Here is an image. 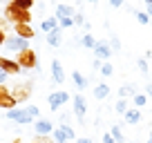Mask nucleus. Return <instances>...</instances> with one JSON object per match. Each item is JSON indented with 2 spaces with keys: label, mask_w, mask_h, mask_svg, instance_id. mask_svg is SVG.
Returning <instances> with one entry per match:
<instances>
[{
  "label": "nucleus",
  "mask_w": 152,
  "mask_h": 143,
  "mask_svg": "<svg viewBox=\"0 0 152 143\" xmlns=\"http://www.w3.org/2000/svg\"><path fill=\"white\" fill-rule=\"evenodd\" d=\"M31 83H20V85H16V87H11V98H14L16 101V103H23V101H27L29 98V94H31Z\"/></svg>",
  "instance_id": "3"
},
{
  "label": "nucleus",
  "mask_w": 152,
  "mask_h": 143,
  "mask_svg": "<svg viewBox=\"0 0 152 143\" xmlns=\"http://www.w3.org/2000/svg\"><path fill=\"white\" fill-rule=\"evenodd\" d=\"M52 136H54V141H56V143H65V141H67V134L63 132V128H56V130L52 132Z\"/></svg>",
  "instance_id": "20"
},
{
  "label": "nucleus",
  "mask_w": 152,
  "mask_h": 143,
  "mask_svg": "<svg viewBox=\"0 0 152 143\" xmlns=\"http://www.w3.org/2000/svg\"><path fill=\"white\" fill-rule=\"evenodd\" d=\"M5 16L11 20L14 25H29V20H31V14L25 9H20L16 2H9V5L5 7Z\"/></svg>",
  "instance_id": "1"
},
{
  "label": "nucleus",
  "mask_w": 152,
  "mask_h": 143,
  "mask_svg": "<svg viewBox=\"0 0 152 143\" xmlns=\"http://www.w3.org/2000/svg\"><path fill=\"white\" fill-rule=\"evenodd\" d=\"M114 110L119 112V114H125V112H128V103H125V98H119V101H116Z\"/></svg>",
  "instance_id": "22"
},
{
  "label": "nucleus",
  "mask_w": 152,
  "mask_h": 143,
  "mask_svg": "<svg viewBox=\"0 0 152 143\" xmlns=\"http://www.w3.org/2000/svg\"><path fill=\"white\" fill-rule=\"evenodd\" d=\"M74 23H76V25H83L85 20H83V16H74Z\"/></svg>",
  "instance_id": "37"
},
{
  "label": "nucleus",
  "mask_w": 152,
  "mask_h": 143,
  "mask_svg": "<svg viewBox=\"0 0 152 143\" xmlns=\"http://www.w3.org/2000/svg\"><path fill=\"white\" fill-rule=\"evenodd\" d=\"M76 143H92V141H90V139H78Z\"/></svg>",
  "instance_id": "38"
},
{
  "label": "nucleus",
  "mask_w": 152,
  "mask_h": 143,
  "mask_svg": "<svg viewBox=\"0 0 152 143\" xmlns=\"http://www.w3.org/2000/svg\"><path fill=\"white\" fill-rule=\"evenodd\" d=\"M139 119H141V112H139V110H128V112H125V121H128L130 125L139 123Z\"/></svg>",
  "instance_id": "17"
},
{
  "label": "nucleus",
  "mask_w": 152,
  "mask_h": 143,
  "mask_svg": "<svg viewBox=\"0 0 152 143\" xmlns=\"http://www.w3.org/2000/svg\"><path fill=\"white\" fill-rule=\"evenodd\" d=\"M56 16L63 20V18H74L76 14H74V9H72L69 5H58L56 7Z\"/></svg>",
  "instance_id": "14"
},
{
  "label": "nucleus",
  "mask_w": 152,
  "mask_h": 143,
  "mask_svg": "<svg viewBox=\"0 0 152 143\" xmlns=\"http://www.w3.org/2000/svg\"><path fill=\"white\" fill-rule=\"evenodd\" d=\"M5 40H7V36H5V29L0 27V45H5Z\"/></svg>",
  "instance_id": "36"
},
{
  "label": "nucleus",
  "mask_w": 152,
  "mask_h": 143,
  "mask_svg": "<svg viewBox=\"0 0 152 143\" xmlns=\"http://www.w3.org/2000/svg\"><path fill=\"white\" fill-rule=\"evenodd\" d=\"M137 20H139L141 25H148V23H150V16H148L145 11H139V14H137Z\"/></svg>",
  "instance_id": "27"
},
{
  "label": "nucleus",
  "mask_w": 152,
  "mask_h": 143,
  "mask_svg": "<svg viewBox=\"0 0 152 143\" xmlns=\"http://www.w3.org/2000/svg\"><path fill=\"white\" fill-rule=\"evenodd\" d=\"M83 45H85V47H92V49H94V47H96V40H94V36L85 34V36H83Z\"/></svg>",
  "instance_id": "25"
},
{
  "label": "nucleus",
  "mask_w": 152,
  "mask_h": 143,
  "mask_svg": "<svg viewBox=\"0 0 152 143\" xmlns=\"http://www.w3.org/2000/svg\"><path fill=\"white\" fill-rule=\"evenodd\" d=\"M101 74H103V76H110V74H114L112 65H110V63H103V65H101Z\"/></svg>",
  "instance_id": "26"
},
{
  "label": "nucleus",
  "mask_w": 152,
  "mask_h": 143,
  "mask_svg": "<svg viewBox=\"0 0 152 143\" xmlns=\"http://www.w3.org/2000/svg\"><path fill=\"white\" fill-rule=\"evenodd\" d=\"M16 61H18V65L23 67V69H34V67L38 65V61H36V54H34V49H25V52H20Z\"/></svg>",
  "instance_id": "4"
},
{
  "label": "nucleus",
  "mask_w": 152,
  "mask_h": 143,
  "mask_svg": "<svg viewBox=\"0 0 152 143\" xmlns=\"http://www.w3.org/2000/svg\"><path fill=\"white\" fill-rule=\"evenodd\" d=\"M125 96H137V92H134V85H121L119 90V98H125Z\"/></svg>",
  "instance_id": "18"
},
{
  "label": "nucleus",
  "mask_w": 152,
  "mask_h": 143,
  "mask_svg": "<svg viewBox=\"0 0 152 143\" xmlns=\"http://www.w3.org/2000/svg\"><path fill=\"white\" fill-rule=\"evenodd\" d=\"M103 143H114V136L112 134H103Z\"/></svg>",
  "instance_id": "34"
},
{
  "label": "nucleus",
  "mask_w": 152,
  "mask_h": 143,
  "mask_svg": "<svg viewBox=\"0 0 152 143\" xmlns=\"http://www.w3.org/2000/svg\"><path fill=\"white\" fill-rule=\"evenodd\" d=\"M5 47L11 49V52H18L20 54V52H25V49H29V45H27V40L20 38V36H7Z\"/></svg>",
  "instance_id": "5"
},
{
  "label": "nucleus",
  "mask_w": 152,
  "mask_h": 143,
  "mask_svg": "<svg viewBox=\"0 0 152 143\" xmlns=\"http://www.w3.org/2000/svg\"><path fill=\"white\" fill-rule=\"evenodd\" d=\"M34 130H36L40 136H45V134H52V132H54V125L49 123L47 119H40V121H36V123H34Z\"/></svg>",
  "instance_id": "11"
},
{
  "label": "nucleus",
  "mask_w": 152,
  "mask_h": 143,
  "mask_svg": "<svg viewBox=\"0 0 152 143\" xmlns=\"http://www.w3.org/2000/svg\"><path fill=\"white\" fill-rule=\"evenodd\" d=\"M36 143H52V139L47 136V134H45V136H40V134H38V141Z\"/></svg>",
  "instance_id": "32"
},
{
  "label": "nucleus",
  "mask_w": 152,
  "mask_h": 143,
  "mask_svg": "<svg viewBox=\"0 0 152 143\" xmlns=\"http://www.w3.org/2000/svg\"><path fill=\"white\" fill-rule=\"evenodd\" d=\"M0 69L5 72V74H18L23 67L18 65V61H11V58H5L0 56Z\"/></svg>",
  "instance_id": "8"
},
{
  "label": "nucleus",
  "mask_w": 152,
  "mask_h": 143,
  "mask_svg": "<svg viewBox=\"0 0 152 143\" xmlns=\"http://www.w3.org/2000/svg\"><path fill=\"white\" fill-rule=\"evenodd\" d=\"M148 143H152V132H150V139H148Z\"/></svg>",
  "instance_id": "40"
},
{
  "label": "nucleus",
  "mask_w": 152,
  "mask_h": 143,
  "mask_svg": "<svg viewBox=\"0 0 152 143\" xmlns=\"http://www.w3.org/2000/svg\"><path fill=\"white\" fill-rule=\"evenodd\" d=\"M145 14L152 18V0H148V5H145Z\"/></svg>",
  "instance_id": "33"
},
{
  "label": "nucleus",
  "mask_w": 152,
  "mask_h": 143,
  "mask_svg": "<svg viewBox=\"0 0 152 143\" xmlns=\"http://www.w3.org/2000/svg\"><path fill=\"white\" fill-rule=\"evenodd\" d=\"M52 76H54V81H56V83H63V81H65V72H63V65H61L58 61L52 63Z\"/></svg>",
  "instance_id": "13"
},
{
  "label": "nucleus",
  "mask_w": 152,
  "mask_h": 143,
  "mask_svg": "<svg viewBox=\"0 0 152 143\" xmlns=\"http://www.w3.org/2000/svg\"><path fill=\"white\" fill-rule=\"evenodd\" d=\"M36 116H38V107H25V110H11V112H7V119L16 121V123H20V125L31 123Z\"/></svg>",
  "instance_id": "2"
},
{
  "label": "nucleus",
  "mask_w": 152,
  "mask_h": 143,
  "mask_svg": "<svg viewBox=\"0 0 152 143\" xmlns=\"http://www.w3.org/2000/svg\"><path fill=\"white\" fill-rule=\"evenodd\" d=\"M14 29H16V36H20V38H25V40L34 38V27L31 25H14Z\"/></svg>",
  "instance_id": "12"
},
{
  "label": "nucleus",
  "mask_w": 152,
  "mask_h": 143,
  "mask_svg": "<svg viewBox=\"0 0 152 143\" xmlns=\"http://www.w3.org/2000/svg\"><path fill=\"white\" fill-rule=\"evenodd\" d=\"M14 2L20 7V9H25V11H29L34 7V0H14Z\"/></svg>",
  "instance_id": "24"
},
{
  "label": "nucleus",
  "mask_w": 152,
  "mask_h": 143,
  "mask_svg": "<svg viewBox=\"0 0 152 143\" xmlns=\"http://www.w3.org/2000/svg\"><path fill=\"white\" fill-rule=\"evenodd\" d=\"M61 23V27H72L74 25V18H63V20H58Z\"/></svg>",
  "instance_id": "30"
},
{
  "label": "nucleus",
  "mask_w": 152,
  "mask_h": 143,
  "mask_svg": "<svg viewBox=\"0 0 152 143\" xmlns=\"http://www.w3.org/2000/svg\"><path fill=\"white\" fill-rule=\"evenodd\" d=\"M16 105H18V103H16V101L11 98V92L7 90L5 85H0V107H5L7 112H11V110L16 107Z\"/></svg>",
  "instance_id": "6"
},
{
  "label": "nucleus",
  "mask_w": 152,
  "mask_h": 143,
  "mask_svg": "<svg viewBox=\"0 0 152 143\" xmlns=\"http://www.w3.org/2000/svg\"><path fill=\"white\" fill-rule=\"evenodd\" d=\"M85 110H87V105H85L83 94H76V96H74V114L83 121V119H85Z\"/></svg>",
  "instance_id": "10"
},
{
  "label": "nucleus",
  "mask_w": 152,
  "mask_h": 143,
  "mask_svg": "<svg viewBox=\"0 0 152 143\" xmlns=\"http://www.w3.org/2000/svg\"><path fill=\"white\" fill-rule=\"evenodd\" d=\"M145 94H137L134 96V105H137V107H143V105H145Z\"/></svg>",
  "instance_id": "28"
},
{
  "label": "nucleus",
  "mask_w": 152,
  "mask_h": 143,
  "mask_svg": "<svg viewBox=\"0 0 152 143\" xmlns=\"http://www.w3.org/2000/svg\"><path fill=\"white\" fill-rule=\"evenodd\" d=\"M72 78H74V83H76V87H78V90H85V87H87V81L78 74V72H74V74H72Z\"/></svg>",
  "instance_id": "21"
},
{
  "label": "nucleus",
  "mask_w": 152,
  "mask_h": 143,
  "mask_svg": "<svg viewBox=\"0 0 152 143\" xmlns=\"http://www.w3.org/2000/svg\"><path fill=\"white\" fill-rule=\"evenodd\" d=\"M139 67H141V72H143V74L148 72V61H145V58H141V61H139Z\"/></svg>",
  "instance_id": "31"
},
{
  "label": "nucleus",
  "mask_w": 152,
  "mask_h": 143,
  "mask_svg": "<svg viewBox=\"0 0 152 143\" xmlns=\"http://www.w3.org/2000/svg\"><path fill=\"white\" fill-rule=\"evenodd\" d=\"M40 29H43V31H47V34L56 31V29H58V20H56V18H45L43 23H40Z\"/></svg>",
  "instance_id": "15"
},
{
  "label": "nucleus",
  "mask_w": 152,
  "mask_h": 143,
  "mask_svg": "<svg viewBox=\"0 0 152 143\" xmlns=\"http://www.w3.org/2000/svg\"><path fill=\"white\" fill-rule=\"evenodd\" d=\"M47 43L52 45V47H58V45H61V31H52V34H47Z\"/></svg>",
  "instance_id": "19"
},
{
  "label": "nucleus",
  "mask_w": 152,
  "mask_h": 143,
  "mask_svg": "<svg viewBox=\"0 0 152 143\" xmlns=\"http://www.w3.org/2000/svg\"><path fill=\"white\" fill-rule=\"evenodd\" d=\"M14 143H20V141H18V139H16V141H14Z\"/></svg>",
  "instance_id": "41"
},
{
  "label": "nucleus",
  "mask_w": 152,
  "mask_h": 143,
  "mask_svg": "<svg viewBox=\"0 0 152 143\" xmlns=\"http://www.w3.org/2000/svg\"><path fill=\"white\" fill-rule=\"evenodd\" d=\"M94 54H96V58H99V61H107V58L112 56V49H110V45L105 43V40H99V43H96V47H94Z\"/></svg>",
  "instance_id": "9"
},
{
  "label": "nucleus",
  "mask_w": 152,
  "mask_h": 143,
  "mask_svg": "<svg viewBox=\"0 0 152 143\" xmlns=\"http://www.w3.org/2000/svg\"><path fill=\"white\" fill-rule=\"evenodd\" d=\"M107 94H110V87L105 85V83H101V85L94 87V96L96 98H107Z\"/></svg>",
  "instance_id": "16"
},
{
  "label": "nucleus",
  "mask_w": 152,
  "mask_h": 143,
  "mask_svg": "<svg viewBox=\"0 0 152 143\" xmlns=\"http://www.w3.org/2000/svg\"><path fill=\"white\" fill-rule=\"evenodd\" d=\"M7 76H9V74H5V72L0 69V85H5V81H7Z\"/></svg>",
  "instance_id": "35"
},
{
  "label": "nucleus",
  "mask_w": 152,
  "mask_h": 143,
  "mask_svg": "<svg viewBox=\"0 0 152 143\" xmlns=\"http://www.w3.org/2000/svg\"><path fill=\"white\" fill-rule=\"evenodd\" d=\"M148 94L152 96V83H150V85H148Z\"/></svg>",
  "instance_id": "39"
},
{
  "label": "nucleus",
  "mask_w": 152,
  "mask_h": 143,
  "mask_svg": "<svg viewBox=\"0 0 152 143\" xmlns=\"http://www.w3.org/2000/svg\"><path fill=\"white\" fill-rule=\"evenodd\" d=\"M58 128H63V132L67 134V139H76V134H74V130L69 128V125H58Z\"/></svg>",
  "instance_id": "29"
},
{
  "label": "nucleus",
  "mask_w": 152,
  "mask_h": 143,
  "mask_svg": "<svg viewBox=\"0 0 152 143\" xmlns=\"http://www.w3.org/2000/svg\"><path fill=\"white\" fill-rule=\"evenodd\" d=\"M110 134L114 136V141H116V143H123V132H121V128H119V125H114Z\"/></svg>",
  "instance_id": "23"
},
{
  "label": "nucleus",
  "mask_w": 152,
  "mask_h": 143,
  "mask_svg": "<svg viewBox=\"0 0 152 143\" xmlns=\"http://www.w3.org/2000/svg\"><path fill=\"white\" fill-rule=\"evenodd\" d=\"M49 107H52V110H58V107H61V105H65L67 101H69V94H67V92H54V94H49Z\"/></svg>",
  "instance_id": "7"
}]
</instances>
